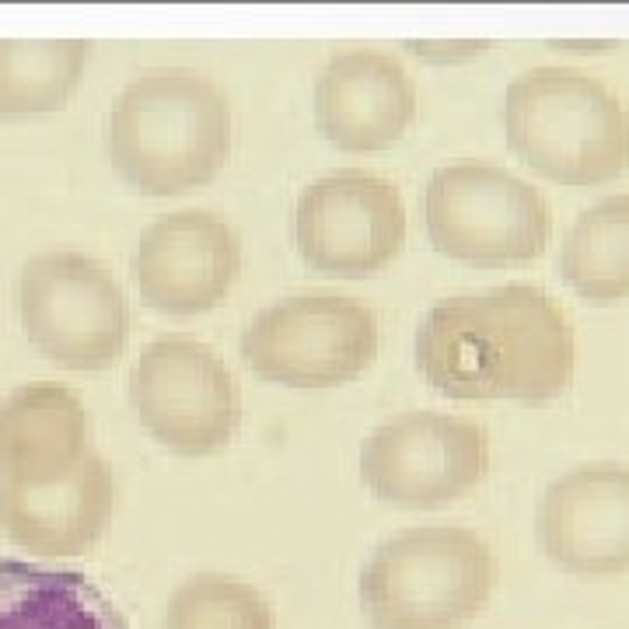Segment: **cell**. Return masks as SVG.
<instances>
[{"instance_id":"6da1fadb","label":"cell","mask_w":629,"mask_h":629,"mask_svg":"<svg viewBox=\"0 0 629 629\" xmlns=\"http://www.w3.org/2000/svg\"><path fill=\"white\" fill-rule=\"evenodd\" d=\"M574 360L567 315L532 284L444 298L416 329V367L451 399H556Z\"/></svg>"},{"instance_id":"7a4b0ae2","label":"cell","mask_w":629,"mask_h":629,"mask_svg":"<svg viewBox=\"0 0 629 629\" xmlns=\"http://www.w3.org/2000/svg\"><path fill=\"white\" fill-rule=\"evenodd\" d=\"M102 140L126 186L144 196H179L224 168L235 116L214 77L193 67H151L116 95Z\"/></svg>"},{"instance_id":"3957f363","label":"cell","mask_w":629,"mask_h":629,"mask_svg":"<svg viewBox=\"0 0 629 629\" xmlns=\"http://www.w3.org/2000/svg\"><path fill=\"white\" fill-rule=\"evenodd\" d=\"M507 144L560 186H602L629 168L623 98L577 67H535L504 91Z\"/></svg>"},{"instance_id":"277c9868","label":"cell","mask_w":629,"mask_h":629,"mask_svg":"<svg viewBox=\"0 0 629 629\" xmlns=\"http://www.w3.org/2000/svg\"><path fill=\"white\" fill-rule=\"evenodd\" d=\"M497 556L462 525H416L374 546L360 570V609L371 629H458L486 609Z\"/></svg>"},{"instance_id":"5b68a950","label":"cell","mask_w":629,"mask_h":629,"mask_svg":"<svg viewBox=\"0 0 629 629\" xmlns=\"http://www.w3.org/2000/svg\"><path fill=\"white\" fill-rule=\"evenodd\" d=\"M14 305L28 343L70 371H102L130 343V301L88 252H35L18 273Z\"/></svg>"},{"instance_id":"8992f818","label":"cell","mask_w":629,"mask_h":629,"mask_svg":"<svg viewBox=\"0 0 629 629\" xmlns=\"http://www.w3.org/2000/svg\"><path fill=\"white\" fill-rule=\"evenodd\" d=\"M427 235L441 256L472 266L535 259L549 242V203L542 193L493 161H448L423 193Z\"/></svg>"},{"instance_id":"52a82bcc","label":"cell","mask_w":629,"mask_h":629,"mask_svg":"<svg viewBox=\"0 0 629 629\" xmlns=\"http://www.w3.org/2000/svg\"><path fill=\"white\" fill-rule=\"evenodd\" d=\"M242 357L273 385H346L378 357V318L357 298L294 294L245 325Z\"/></svg>"},{"instance_id":"ba28073f","label":"cell","mask_w":629,"mask_h":629,"mask_svg":"<svg viewBox=\"0 0 629 629\" xmlns=\"http://www.w3.org/2000/svg\"><path fill=\"white\" fill-rule=\"evenodd\" d=\"M126 395L154 441L189 458L228 448L242 423L235 374L207 343L161 336L130 367Z\"/></svg>"},{"instance_id":"9c48e42d","label":"cell","mask_w":629,"mask_h":629,"mask_svg":"<svg viewBox=\"0 0 629 629\" xmlns=\"http://www.w3.org/2000/svg\"><path fill=\"white\" fill-rule=\"evenodd\" d=\"M490 469L479 423L437 409H406L378 423L360 448V479L385 504L441 507L465 497Z\"/></svg>"},{"instance_id":"30bf717a","label":"cell","mask_w":629,"mask_h":629,"mask_svg":"<svg viewBox=\"0 0 629 629\" xmlns=\"http://www.w3.org/2000/svg\"><path fill=\"white\" fill-rule=\"evenodd\" d=\"M294 245L312 270L329 277H374L406 245V203L388 179L339 168L294 203Z\"/></svg>"},{"instance_id":"8fae6325","label":"cell","mask_w":629,"mask_h":629,"mask_svg":"<svg viewBox=\"0 0 629 629\" xmlns=\"http://www.w3.org/2000/svg\"><path fill=\"white\" fill-rule=\"evenodd\" d=\"M242 270V242L210 210H175L144 228L130 256V277L147 308L203 315L217 308Z\"/></svg>"},{"instance_id":"7c38bea8","label":"cell","mask_w":629,"mask_h":629,"mask_svg":"<svg viewBox=\"0 0 629 629\" xmlns=\"http://www.w3.org/2000/svg\"><path fill=\"white\" fill-rule=\"evenodd\" d=\"M539 546L581 577L629 570V465L591 462L546 486L535 514Z\"/></svg>"},{"instance_id":"4fadbf2b","label":"cell","mask_w":629,"mask_h":629,"mask_svg":"<svg viewBox=\"0 0 629 629\" xmlns=\"http://www.w3.org/2000/svg\"><path fill=\"white\" fill-rule=\"evenodd\" d=\"M315 126L350 154L385 151L413 126L420 91L385 49H343L322 63L312 91Z\"/></svg>"},{"instance_id":"5bb4252c","label":"cell","mask_w":629,"mask_h":629,"mask_svg":"<svg viewBox=\"0 0 629 629\" xmlns=\"http://www.w3.org/2000/svg\"><path fill=\"white\" fill-rule=\"evenodd\" d=\"M95 455L81 395L56 381L21 385L0 402V483L49 486Z\"/></svg>"},{"instance_id":"9a60e30c","label":"cell","mask_w":629,"mask_h":629,"mask_svg":"<svg viewBox=\"0 0 629 629\" xmlns=\"http://www.w3.org/2000/svg\"><path fill=\"white\" fill-rule=\"evenodd\" d=\"M116 497V476L95 451L81 469L49 486L0 483V528L35 556H77L102 539Z\"/></svg>"},{"instance_id":"2e32d148","label":"cell","mask_w":629,"mask_h":629,"mask_svg":"<svg viewBox=\"0 0 629 629\" xmlns=\"http://www.w3.org/2000/svg\"><path fill=\"white\" fill-rule=\"evenodd\" d=\"M0 629H130L119 605L77 570L0 560Z\"/></svg>"},{"instance_id":"e0dca14e","label":"cell","mask_w":629,"mask_h":629,"mask_svg":"<svg viewBox=\"0 0 629 629\" xmlns=\"http://www.w3.org/2000/svg\"><path fill=\"white\" fill-rule=\"evenodd\" d=\"M88 60L91 42L84 39H0V119L63 109Z\"/></svg>"},{"instance_id":"ac0fdd59","label":"cell","mask_w":629,"mask_h":629,"mask_svg":"<svg viewBox=\"0 0 629 629\" xmlns=\"http://www.w3.org/2000/svg\"><path fill=\"white\" fill-rule=\"evenodd\" d=\"M560 273L574 294L612 305L629 294V193L598 200L563 238Z\"/></svg>"},{"instance_id":"d6986e66","label":"cell","mask_w":629,"mask_h":629,"mask_svg":"<svg viewBox=\"0 0 629 629\" xmlns=\"http://www.w3.org/2000/svg\"><path fill=\"white\" fill-rule=\"evenodd\" d=\"M161 629H277V616L242 577L196 574L168 595Z\"/></svg>"},{"instance_id":"ffe728a7","label":"cell","mask_w":629,"mask_h":629,"mask_svg":"<svg viewBox=\"0 0 629 629\" xmlns=\"http://www.w3.org/2000/svg\"><path fill=\"white\" fill-rule=\"evenodd\" d=\"M406 46L413 49V56H420V60L444 67V63L476 60V56H483L486 49H490V42L486 39H409Z\"/></svg>"}]
</instances>
